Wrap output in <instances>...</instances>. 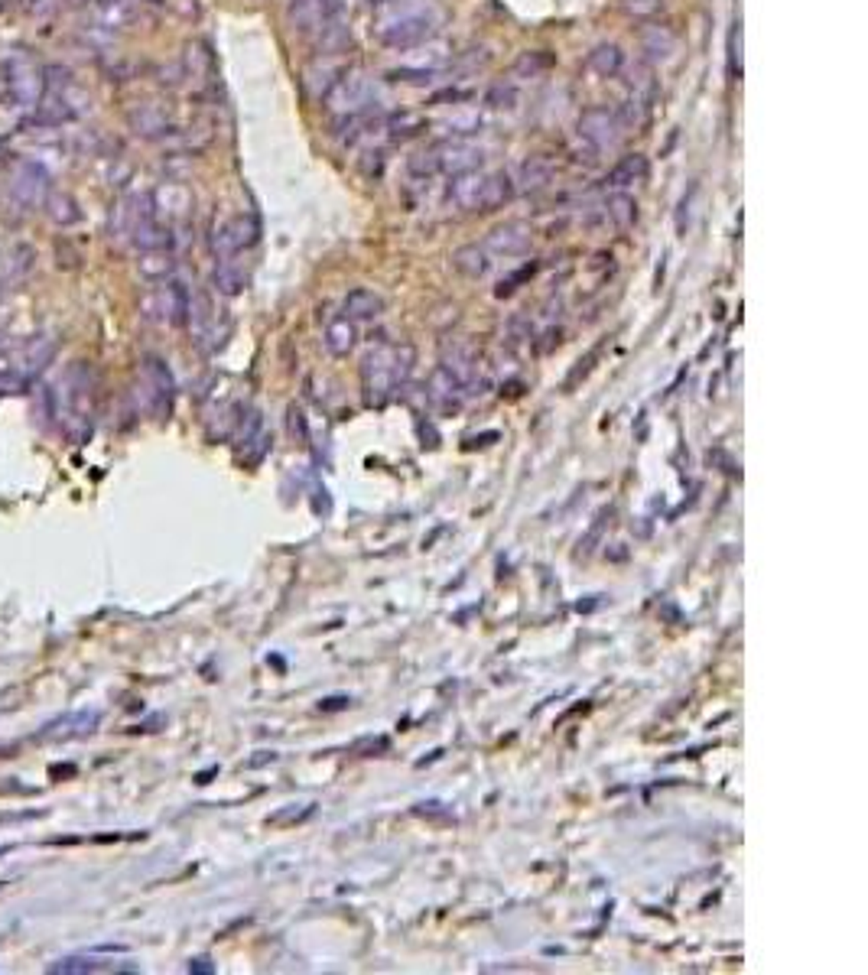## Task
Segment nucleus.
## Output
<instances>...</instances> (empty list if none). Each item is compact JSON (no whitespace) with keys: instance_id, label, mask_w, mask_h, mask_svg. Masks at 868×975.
Returning a JSON list of instances; mask_svg holds the SVG:
<instances>
[{"instance_id":"obj_12","label":"nucleus","mask_w":868,"mask_h":975,"mask_svg":"<svg viewBox=\"0 0 868 975\" xmlns=\"http://www.w3.org/2000/svg\"><path fill=\"white\" fill-rule=\"evenodd\" d=\"M150 309H153V319L169 325H183L189 323V293L179 280H169V283L157 286L153 296H150Z\"/></svg>"},{"instance_id":"obj_17","label":"nucleus","mask_w":868,"mask_h":975,"mask_svg":"<svg viewBox=\"0 0 868 975\" xmlns=\"http://www.w3.org/2000/svg\"><path fill=\"white\" fill-rule=\"evenodd\" d=\"M358 345V323H351L348 315H335L329 319L323 332V348L332 355V358H348L351 351Z\"/></svg>"},{"instance_id":"obj_44","label":"nucleus","mask_w":868,"mask_h":975,"mask_svg":"<svg viewBox=\"0 0 868 975\" xmlns=\"http://www.w3.org/2000/svg\"><path fill=\"white\" fill-rule=\"evenodd\" d=\"M364 157L368 160H361V173L368 176V179H381V173H384V153H381V150H371Z\"/></svg>"},{"instance_id":"obj_39","label":"nucleus","mask_w":868,"mask_h":975,"mask_svg":"<svg viewBox=\"0 0 868 975\" xmlns=\"http://www.w3.org/2000/svg\"><path fill=\"white\" fill-rule=\"evenodd\" d=\"M390 748V741L384 735H368V738H358L355 745H351V755H358V758H374V755H384Z\"/></svg>"},{"instance_id":"obj_15","label":"nucleus","mask_w":868,"mask_h":975,"mask_svg":"<svg viewBox=\"0 0 868 975\" xmlns=\"http://www.w3.org/2000/svg\"><path fill=\"white\" fill-rule=\"evenodd\" d=\"M127 120H130V130H134L137 137H143V140H160V137H167L169 130H173L169 114L153 102L137 104V108L127 114Z\"/></svg>"},{"instance_id":"obj_7","label":"nucleus","mask_w":868,"mask_h":975,"mask_svg":"<svg viewBox=\"0 0 868 975\" xmlns=\"http://www.w3.org/2000/svg\"><path fill=\"white\" fill-rule=\"evenodd\" d=\"M260 238V225L254 215H234V218L222 221L212 234V254L215 260L225 258H241L244 250H250Z\"/></svg>"},{"instance_id":"obj_6","label":"nucleus","mask_w":868,"mask_h":975,"mask_svg":"<svg viewBox=\"0 0 868 975\" xmlns=\"http://www.w3.org/2000/svg\"><path fill=\"white\" fill-rule=\"evenodd\" d=\"M576 127H579V140L582 143H589L592 150H611V147H618L621 143V134H625V127H621V120L618 114H615V108H605V104H595V108H585L579 114V120H576Z\"/></svg>"},{"instance_id":"obj_36","label":"nucleus","mask_w":868,"mask_h":975,"mask_svg":"<svg viewBox=\"0 0 868 975\" xmlns=\"http://www.w3.org/2000/svg\"><path fill=\"white\" fill-rule=\"evenodd\" d=\"M605 345H609V339H602L599 345H595V348H592L589 355H585V358H579V361H576V368L569 371V378H566V384H563L566 390H573V387L579 384V381H585V378H589L592 365H595V361H599V355H602V351H605Z\"/></svg>"},{"instance_id":"obj_23","label":"nucleus","mask_w":868,"mask_h":975,"mask_svg":"<svg viewBox=\"0 0 868 975\" xmlns=\"http://www.w3.org/2000/svg\"><path fill=\"white\" fill-rule=\"evenodd\" d=\"M453 267L469 280H485L491 274V254L485 244H463L453 250Z\"/></svg>"},{"instance_id":"obj_18","label":"nucleus","mask_w":868,"mask_h":975,"mask_svg":"<svg viewBox=\"0 0 868 975\" xmlns=\"http://www.w3.org/2000/svg\"><path fill=\"white\" fill-rule=\"evenodd\" d=\"M676 49H680V39L670 27L651 23V27L641 29V53H644L647 62H667Z\"/></svg>"},{"instance_id":"obj_20","label":"nucleus","mask_w":868,"mask_h":975,"mask_svg":"<svg viewBox=\"0 0 868 975\" xmlns=\"http://www.w3.org/2000/svg\"><path fill=\"white\" fill-rule=\"evenodd\" d=\"M381 313H384V296L364 290V286L351 290L342 303V315H348L351 323H374V319H381Z\"/></svg>"},{"instance_id":"obj_16","label":"nucleus","mask_w":868,"mask_h":975,"mask_svg":"<svg viewBox=\"0 0 868 975\" xmlns=\"http://www.w3.org/2000/svg\"><path fill=\"white\" fill-rule=\"evenodd\" d=\"M518 185L511 179V173L504 169H495V173H485V183H481V199H479V212H498L504 205L514 199Z\"/></svg>"},{"instance_id":"obj_43","label":"nucleus","mask_w":868,"mask_h":975,"mask_svg":"<svg viewBox=\"0 0 868 975\" xmlns=\"http://www.w3.org/2000/svg\"><path fill=\"white\" fill-rule=\"evenodd\" d=\"M290 436H293L299 446H306L309 442V430H306V416L299 406H290Z\"/></svg>"},{"instance_id":"obj_30","label":"nucleus","mask_w":868,"mask_h":975,"mask_svg":"<svg viewBox=\"0 0 868 975\" xmlns=\"http://www.w3.org/2000/svg\"><path fill=\"white\" fill-rule=\"evenodd\" d=\"M388 130H390V137L394 140H410V137H416V134H423L426 130V118L404 111V114H397V118H390Z\"/></svg>"},{"instance_id":"obj_26","label":"nucleus","mask_w":868,"mask_h":975,"mask_svg":"<svg viewBox=\"0 0 868 975\" xmlns=\"http://www.w3.org/2000/svg\"><path fill=\"white\" fill-rule=\"evenodd\" d=\"M553 183V163L546 157H530L520 163L518 169V183L524 193H540V189H546V185Z\"/></svg>"},{"instance_id":"obj_19","label":"nucleus","mask_w":868,"mask_h":975,"mask_svg":"<svg viewBox=\"0 0 868 975\" xmlns=\"http://www.w3.org/2000/svg\"><path fill=\"white\" fill-rule=\"evenodd\" d=\"M143 378H147V390H150V397H153V410H157V414H169V400H173V390H176L169 368L160 358H147V365H143Z\"/></svg>"},{"instance_id":"obj_8","label":"nucleus","mask_w":868,"mask_h":975,"mask_svg":"<svg viewBox=\"0 0 868 975\" xmlns=\"http://www.w3.org/2000/svg\"><path fill=\"white\" fill-rule=\"evenodd\" d=\"M449 374H453L459 384L465 387V394H481L485 387V368H481V358L475 345L463 339H453L443 345V361H439Z\"/></svg>"},{"instance_id":"obj_22","label":"nucleus","mask_w":868,"mask_h":975,"mask_svg":"<svg viewBox=\"0 0 868 975\" xmlns=\"http://www.w3.org/2000/svg\"><path fill=\"white\" fill-rule=\"evenodd\" d=\"M481 183H485V173H479V169L453 176V183H449V202H453L459 212H479Z\"/></svg>"},{"instance_id":"obj_46","label":"nucleus","mask_w":868,"mask_h":975,"mask_svg":"<svg viewBox=\"0 0 868 975\" xmlns=\"http://www.w3.org/2000/svg\"><path fill=\"white\" fill-rule=\"evenodd\" d=\"M693 195H696V185H690V195H684V199H680V212H676V231H680V234L686 231V218H690V205H693Z\"/></svg>"},{"instance_id":"obj_25","label":"nucleus","mask_w":868,"mask_h":975,"mask_svg":"<svg viewBox=\"0 0 868 975\" xmlns=\"http://www.w3.org/2000/svg\"><path fill=\"white\" fill-rule=\"evenodd\" d=\"M212 283L222 296H238V293H244V286H248V270L241 267L238 258L215 260Z\"/></svg>"},{"instance_id":"obj_2","label":"nucleus","mask_w":868,"mask_h":975,"mask_svg":"<svg viewBox=\"0 0 868 975\" xmlns=\"http://www.w3.org/2000/svg\"><path fill=\"white\" fill-rule=\"evenodd\" d=\"M416 351L414 345L381 341L361 361V394L368 406H384L400 394V387L414 374Z\"/></svg>"},{"instance_id":"obj_10","label":"nucleus","mask_w":868,"mask_h":975,"mask_svg":"<svg viewBox=\"0 0 868 975\" xmlns=\"http://www.w3.org/2000/svg\"><path fill=\"white\" fill-rule=\"evenodd\" d=\"M530 244H534V228L527 221H504L498 228H491L485 238L491 258H520L530 250Z\"/></svg>"},{"instance_id":"obj_13","label":"nucleus","mask_w":868,"mask_h":975,"mask_svg":"<svg viewBox=\"0 0 868 975\" xmlns=\"http://www.w3.org/2000/svg\"><path fill=\"white\" fill-rule=\"evenodd\" d=\"M345 72H348V65H345L342 55H325L323 53V59H313V62L306 65V72H303L306 92L313 94L315 102H323L325 94L332 92V85L339 82Z\"/></svg>"},{"instance_id":"obj_29","label":"nucleus","mask_w":868,"mask_h":975,"mask_svg":"<svg viewBox=\"0 0 868 975\" xmlns=\"http://www.w3.org/2000/svg\"><path fill=\"white\" fill-rule=\"evenodd\" d=\"M443 130L449 134V137H475L481 130V118H479V111H455V114H449V118L443 120Z\"/></svg>"},{"instance_id":"obj_38","label":"nucleus","mask_w":868,"mask_h":975,"mask_svg":"<svg viewBox=\"0 0 868 975\" xmlns=\"http://www.w3.org/2000/svg\"><path fill=\"white\" fill-rule=\"evenodd\" d=\"M618 4L635 20H654L664 10V0H618Z\"/></svg>"},{"instance_id":"obj_32","label":"nucleus","mask_w":868,"mask_h":975,"mask_svg":"<svg viewBox=\"0 0 868 975\" xmlns=\"http://www.w3.org/2000/svg\"><path fill=\"white\" fill-rule=\"evenodd\" d=\"M406 169H410V176H416V179H433V176L439 173V163H436V150L433 147L416 150L414 157L406 160Z\"/></svg>"},{"instance_id":"obj_9","label":"nucleus","mask_w":868,"mask_h":975,"mask_svg":"<svg viewBox=\"0 0 868 975\" xmlns=\"http://www.w3.org/2000/svg\"><path fill=\"white\" fill-rule=\"evenodd\" d=\"M436 163H439V173L446 176H459V173H471L485 163V147H479L475 140L469 137H449L443 143H436Z\"/></svg>"},{"instance_id":"obj_37","label":"nucleus","mask_w":868,"mask_h":975,"mask_svg":"<svg viewBox=\"0 0 868 975\" xmlns=\"http://www.w3.org/2000/svg\"><path fill=\"white\" fill-rule=\"evenodd\" d=\"M485 104L491 108H514L518 104V85L514 82H495L485 94Z\"/></svg>"},{"instance_id":"obj_27","label":"nucleus","mask_w":868,"mask_h":975,"mask_svg":"<svg viewBox=\"0 0 868 975\" xmlns=\"http://www.w3.org/2000/svg\"><path fill=\"white\" fill-rule=\"evenodd\" d=\"M605 218L621 231L631 228L637 221V199L628 193H621V189H615V193L605 199Z\"/></svg>"},{"instance_id":"obj_5","label":"nucleus","mask_w":868,"mask_h":975,"mask_svg":"<svg viewBox=\"0 0 868 975\" xmlns=\"http://www.w3.org/2000/svg\"><path fill=\"white\" fill-rule=\"evenodd\" d=\"M371 98H374V88H371L368 75L345 72L332 85V92L323 98V108L332 118H339V114H361V111H371Z\"/></svg>"},{"instance_id":"obj_41","label":"nucleus","mask_w":868,"mask_h":975,"mask_svg":"<svg viewBox=\"0 0 868 975\" xmlns=\"http://www.w3.org/2000/svg\"><path fill=\"white\" fill-rule=\"evenodd\" d=\"M488 59H491V53L485 46L469 49V53L459 55V62H455L453 69H455V72H475V69H481V65L488 62Z\"/></svg>"},{"instance_id":"obj_1","label":"nucleus","mask_w":868,"mask_h":975,"mask_svg":"<svg viewBox=\"0 0 868 975\" xmlns=\"http://www.w3.org/2000/svg\"><path fill=\"white\" fill-rule=\"evenodd\" d=\"M439 23H443V10L436 7V0H378L371 10L374 39L397 53L430 43Z\"/></svg>"},{"instance_id":"obj_40","label":"nucleus","mask_w":868,"mask_h":975,"mask_svg":"<svg viewBox=\"0 0 868 975\" xmlns=\"http://www.w3.org/2000/svg\"><path fill=\"white\" fill-rule=\"evenodd\" d=\"M729 72L732 78H741V23L735 20V27L729 33Z\"/></svg>"},{"instance_id":"obj_33","label":"nucleus","mask_w":868,"mask_h":975,"mask_svg":"<svg viewBox=\"0 0 868 975\" xmlns=\"http://www.w3.org/2000/svg\"><path fill=\"white\" fill-rule=\"evenodd\" d=\"M313 813H315V803H290V807H283L280 813L267 816V823L270 826H296V823H306Z\"/></svg>"},{"instance_id":"obj_42","label":"nucleus","mask_w":868,"mask_h":975,"mask_svg":"<svg viewBox=\"0 0 868 975\" xmlns=\"http://www.w3.org/2000/svg\"><path fill=\"white\" fill-rule=\"evenodd\" d=\"M102 963H92V959H62V963H56V966L49 969V972H102Z\"/></svg>"},{"instance_id":"obj_28","label":"nucleus","mask_w":868,"mask_h":975,"mask_svg":"<svg viewBox=\"0 0 868 975\" xmlns=\"http://www.w3.org/2000/svg\"><path fill=\"white\" fill-rule=\"evenodd\" d=\"M46 212L49 218L56 221V225H75V221L82 218V209H78V202H75L69 193H59V189H49L46 195Z\"/></svg>"},{"instance_id":"obj_31","label":"nucleus","mask_w":868,"mask_h":975,"mask_svg":"<svg viewBox=\"0 0 868 975\" xmlns=\"http://www.w3.org/2000/svg\"><path fill=\"white\" fill-rule=\"evenodd\" d=\"M140 270L150 276V280H167L173 274V254L169 250H147L143 260H140Z\"/></svg>"},{"instance_id":"obj_14","label":"nucleus","mask_w":868,"mask_h":975,"mask_svg":"<svg viewBox=\"0 0 868 975\" xmlns=\"http://www.w3.org/2000/svg\"><path fill=\"white\" fill-rule=\"evenodd\" d=\"M150 205H153V215H157L163 225H169V221H183V218H189V212H192V193H189L183 183H163L157 193L150 195Z\"/></svg>"},{"instance_id":"obj_24","label":"nucleus","mask_w":868,"mask_h":975,"mask_svg":"<svg viewBox=\"0 0 868 975\" xmlns=\"http://www.w3.org/2000/svg\"><path fill=\"white\" fill-rule=\"evenodd\" d=\"M585 69L592 75H599V78H615L625 69V53H621L618 43H599L585 55Z\"/></svg>"},{"instance_id":"obj_47","label":"nucleus","mask_w":868,"mask_h":975,"mask_svg":"<svg viewBox=\"0 0 868 975\" xmlns=\"http://www.w3.org/2000/svg\"><path fill=\"white\" fill-rule=\"evenodd\" d=\"M348 706H351L348 696H332V700L319 702V709H323V712H339V709H348Z\"/></svg>"},{"instance_id":"obj_34","label":"nucleus","mask_w":868,"mask_h":975,"mask_svg":"<svg viewBox=\"0 0 868 975\" xmlns=\"http://www.w3.org/2000/svg\"><path fill=\"white\" fill-rule=\"evenodd\" d=\"M553 62H556L553 53H544V49H540V53H524L518 62H514V72L518 75H540V72H546Z\"/></svg>"},{"instance_id":"obj_48","label":"nucleus","mask_w":868,"mask_h":975,"mask_svg":"<svg viewBox=\"0 0 868 975\" xmlns=\"http://www.w3.org/2000/svg\"><path fill=\"white\" fill-rule=\"evenodd\" d=\"M189 969H192V972H212V966H209V959H195V963H192V966H189Z\"/></svg>"},{"instance_id":"obj_4","label":"nucleus","mask_w":868,"mask_h":975,"mask_svg":"<svg viewBox=\"0 0 868 975\" xmlns=\"http://www.w3.org/2000/svg\"><path fill=\"white\" fill-rule=\"evenodd\" d=\"M49 189H53V176H49L46 166L37 163V160H23V163H17V169L10 173V199H13L23 212L43 209Z\"/></svg>"},{"instance_id":"obj_45","label":"nucleus","mask_w":868,"mask_h":975,"mask_svg":"<svg viewBox=\"0 0 868 975\" xmlns=\"http://www.w3.org/2000/svg\"><path fill=\"white\" fill-rule=\"evenodd\" d=\"M534 270H536V264H527V267H520L518 274H511L508 280H501L498 296H511V293H514V290H518L520 280H527V276H534Z\"/></svg>"},{"instance_id":"obj_11","label":"nucleus","mask_w":868,"mask_h":975,"mask_svg":"<svg viewBox=\"0 0 868 975\" xmlns=\"http://www.w3.org/2000/svg\"><path fill=\"white\" fill-rule=\"evenodd\" d=\"M426 404L433 406L436 414H455L459 406L465 404V387L459 384V381L449 374V371L443 368V365H436L433 374H430V381H426Z\"/></svg>"},{"instance_id":"obj_21","label":"nucleus","mask_w":868,"mask_h":975,"mask_svg":"<svg viewBox=\"0 0 868 975\" xmlns=\"http://www.w3.org/2000/svg\"><path fill=\"white\" fill-rule=\"evenodd\" d=\"M647 173H651V163H647L644 153H628V157H621L611 166L602 183H605V189H628L635 183H644Z\"/></svg>"},{"instance_id":"obj_3","label":"nucleus","mask_w":868,"mask_h":975,"mask_svg":"<svg viewBox=\"0 0 868 975\" xmlns=\"http://www.w3.org/2000/svg\"><path fill=\"white\" fill-rule=\"evenodd\" d=\"M0 75H4L10 104L17 111H33L46 94V69L33 49H10L0 62Z\"/></svg>"},{"instance_id":"obj_35","label":"nucleus","mask_w":868,"mask_h":975,"mask_svg":"<svg viewBox=\"0 0 868 975\" xmlns=\"http://www.w3.org/2000/svg\"><path fill=\"white\" fill-rule=\"evenodd\" d=\"M436 75H439V72H433V69H414V65H404V69H390L388 78H390V82L420 85V88H423V85H433L436 82Z\"/></svg>"}]
</instances>
